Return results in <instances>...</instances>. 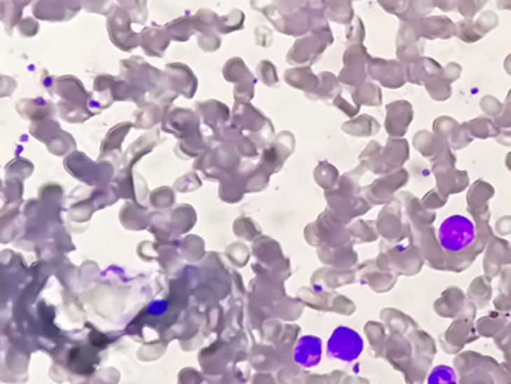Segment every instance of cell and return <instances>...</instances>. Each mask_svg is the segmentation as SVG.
I'll return each mask as SVG.
<instances>
[{
  "label": "cell",
  "mask_w": 511,
  "mask_h": 384,
  "mask_svg": "<svg viewBox=\"0 0 511 384\" xmlns=\"http://www.w3.org/2000/svg\"><path fill=\"white\" fill-rule=\"evenodd\" d=\"M165 73L182 97L192 99L196 95L198 90V78L191 67L180 62L169 63L165 68Z\"/></svg>",
  "instance_id": "obj_7"
},
{
  "label": "cell",
  "mask_w": 511,
  "mask_h": 384,
  "mask_svg": "<svg viewBox=\"0 0 511 384\" xmlns=\"http://www.w3.org/2000/svg\"><path fill=\"white\" fill-rule=\"evenodd\" d=\"M32 18L43 22H67L76 14L69 11V8L64 5L63 0H36L32 4Z\"/></svg>",
  "instance_id": "obj_14"
},
{
  "label": "cell",
  "mask_w": 511,
  "mask_h": 384,
  "mask_svg": "<svg viewBox=\"0 0 511 384\" xmlns=\"http://www.w3.org/2000/svg\"><path fill=\"white\" fill-rule=\"evenodd\" d=\"M197 43L203 53H215L220 50L222 37L218 33H203L197 36Z\"/></svg>",
  "instance_id": "obj_32"
},
{
  "label": "cell",
  "mask_w": 511,
  "mask_h": 384,
  "mask_svg": "<svg viewBox=\"0 0 511 384\" xmlns=\"http://www.w3.org/2000/svg\"><path fill=\"white\" fill-rule=\"evenodd\" d=\"M112 97L114 102H132L139 107L148 100V94L142 91L139 86L128 82L126 78L117 77L116 83L112 86Z\"/></svg>",
  "instance_id": "obj_15"
},
{
  "label": "cell",
  "mask_w": 511,
  "mask_h": 384,
  "mask_svg": "<svg viewBox=\"0 0 511 384\" xmlns=\"http://www.w3.org/2000/svg\"><path fill=\"white\" fill-rule=\"evenodd\" d=\"M205 149H206V139L201 132L192 135V137L186 139V140H180L177 143V148H175L177 153H182L186 156H196Z\"/></svg>",
  "instance_id": "obj_28"
},
{
  "label": "cell",
  "mask_w": 511,
  "mask_h": 384,
  "mask_svg": "<svg viewBox=\"0 0 511 384\" xmlns=\"http://www.w3.org/2000/svg\"><path fill=\"white\" fill-rule=\"evenodd\" d=\"M55 95L59 100H67L77 105H85L91 108L93 92L86 91L83 82L74 76H60L57 77Z\"/></svg>",
  "instance_id": "obj_9"
},
{
  "label": "cell",
  "mask_w": 511,
  "mask_h": 384,
  "mask_svg": "<svg viewBox=\"0 0 511 384\" xmlns=\"http://www.w3.org/2000/svg\"><path fill=\"white\" fill-rule=\"evenodd\" d=\"M22 14L23 8L14 0H0V20H2L6 36H13L14 28H18L22 20Z\"/></svg>",
  "instance_id": "obj_19"
},
{
  "label": "cell",
  "mask_w": 511,
  "mask_h": 384,
  "mask_svg": "<svg viewBox=\"0 0 511 384\" xmlns=\"http://www.w3.org/2000/svg\"><path fill=\"white\" fill-rule=\"evenodd\" d=\"M235 148H237L238 153H241L243 156H255L258 145H257V142L250 137V135L245 134Z\"/></svg>",
  "instance_id": "obj_36"
},
{
  "label": "cell",
  "mask_w": 511,
  "mask_h": 384,
  "mask_svg": "<svg viewBox=\"0 0 511 384\" xmlns=\"http://www.w3.org/2000/svg\"><path fill=\"white\" fill-rule=\"evenodd\" d=\"M255 42L258 46H269L272 42V33L269 28L259 27L255 29Z\"/></svg>",
  "instance_id": "obj_38"
},
{
  "label": "cell",
  "mask_w": 511,
  "mask_h": 384,
  "mask_svg": "<svg viewBox=\"0 0 511 384\" xmlns=\"http://www.w3.org/2000/svg\"><path fill=\"white\" fill-rule=\"evenodd\" d=\"M132 18L118 5L107 18V29L111 43L123 53H131L140 46V33L132 29Z\"/></svg>",
  "instance_id": "obj_4"
},
{
  "label": "cell",
  "mask_w": 511,
  "mask_h": 384,
  "mask_svg": "<svg viewBox=\"0 0 511 384\" xmlns=\"http://www.w3.org/2000/svg\"><path fill=\"white\" fill-rule=\"evenodd\" d=\"M257 78L259 82L264 83L269 88L278 86V74H277V67L273 65L271 60H261L257 67Z\"/></svg>",
  "instance_id": "obj_29"
},
{
  "label": "cell",
  "mask_w": 511,
  "mask_h": 384,
  "mask_svg": "<svg viewBox=\"0 0 511 384\" xmlns=\"http://www.w3.org/2000/svg\"><path fill=\"white\" fill-rule=\"evenodd\" d=\"M14 2H15V4H18L19 6H22V8H25V6L31 5V4H34V2H36V0H14Z\"/></svg>",
  "instance_id": "obj_41"
},
{
  "label": "cell",
  "mask_w": 511,
  "mask_h": 384,
  "mask_svg": "<svg viewBox=\"0 0 511 384\" xmlns=\"http://www.w3.org/2000/svg\"><path fill=\"white\" fill-rule=\"evenodd\" d=\"M196 113L201 123L215 131L227 123H231L232 109L220 100H203L196 103Z\"/></svg>",
  "instance_id": "obj_8"
},
{
  "label": "cell",
  "mask_w": 511,
  "mask_h": 384,
  "mask_svg": "<svg viewBox=\"0 0 511 384\" xmlns=\"http://www.w3.org/2000/svg\"><path fill=\"white\" fill-rule=\"evenodd\" d=\"M257 80H250V82L233 85V100H235V103H238V105H243V103H250V102H252L254 95H255Z\"/></svg>",
  "instance_id": "obj_31"
},
{
  "label": "cell",
  "mask_w": 511,
  "mask_h": 384,
  "mask_svg": "<svg viewBox=\"0 0 511 384\" xmlns=\"http://www.w3.org/2000/svg\"><path fill=\"white\" fill-rule=\"evenodd\" d=\"M83 10L93 14H100V15H109L112 11V0H82Z\"/></svg>",
  "instance_id": "obj_33"
},
{
  "label": "cell",
  "mask_w": 511,
  "mask_h": 384,
  "mask_svg": "<svg viewBox=\"0 0 511 384\" xmlns=\"http://www.w3.org/2000/svg\"><path fill=\"white\" fill-rule=\"evenodd\" d=\"M158 143V135L156 132H148L142 135L140 139H137L125 154V162L126 163H134L139 160L142 156L151 153V151L157 146Z\"/></svg>",
  "instance_id": "obj_21"
},
{
  "label": "cell",
  "mask_w": 511,
  "mask_h": 384,
  "mask_svg": "<svg viewBox=\"0 0 511 384\" xmlns=\"http://www.w3.org/2000/svg\"><path fill=\"white\" fill-rule=\"evenodd\" d=\"M55 83H57V77L51 76L48 71H43L42 74V86L48 91V94L55 95Z\"/></svg>",
  "instance_id": "obj_39"
},
{
  "label": "cell",
  "mask_w": 511,
  "mask_h": 384,
  "mask_svg": "<svg viewBox=\"0 0 511 384\" xmlns=\"http://www.w3.org/2000/svg\"><path fill=\"white\" fill-rule=\"evenodd\" d=\"M243 135H245V132L238 130L237 126L232 123H227L214 131V140L220 142V143H229V145L237 146V143L241 140Z\"/></svg>",
  "instance_id": "obj_30"
},
{
  "label": "cell",
  "mask_w": 511,
  "mask_h": 384,
  "mask_svg": "<svg viewBox=\"0 0 511 384\" xmlns=\"http://www.w3.org/2000/svg\"><path fill=\"white\" fill-rule=\"evenodd\" d=\"M15 90H18V82L13 77L5 74L0 77V95H2V99L10 97Z\"/></svg>",
  "instance_id": "obj_37"
},
{
  "label": "cell",
  "mask_w": 511,
  "mask_h": 384,
  "mask_svg": "<svg viewBox=\"0 0 511 384\" xmlns=\"http://www.w3.org/2000/svg\"><path fill=\"white\" fill-rule=\"evenodd\" d=\"M118 77L126 78L128 82L139 86L142 91L151 95L158 91V88L163 83L165 73L158 68L152 67L151 63L142 59L140 55H132L129 59H123L120 62V74Z\"/></svg>",
  "instance_id": "obj_3"
},
{
  "label": "cell",
  "mask_w": 511,
  "mask_h": 384,
  "mask_svg": "<svg viewBox=\"0 0 511 384\" xmlns=\"http://www.w3.org/2000/svg\"><path fill=\"white\" fill-rule=\"evenodd\" d=\"M117 5L131 15L134 23H142L148 19V8H146V0H117Z\"/></svg>",
  "instance_id": "obj_26"
},
{
  "label": "cell",
  "mask_w": 511,
  "mask_h": 384,
  "mask_svg": "<svg viewBox=\"0 0 511 384\" xmlns=\"http://www.w3.org/2000/svg\"><path fill=\"white\" fill-rule=\"evenodd\" d=\"M172 107H165L158 102L146 100L134 111V128L137 130H152L163 122L168 111Z\"/></svg>",
  "instance_id": "obj_13"
},
{
  "label": "cell",
  "mask_w": 511,
  "mask_h": 384,
  "mask_svg": "<svg viewBox=\"0 0 511 384\" xmlns=\"http://www.w3.org/2000/svg\"><path fill=\"white\" fill-rule=\"evenodd\" d=\"M437 238L445 252L456 254L473 243L476 238V226L465 215L454 214L441 223L437 229Z\"/></svg>",
  "instance_id": "obj_1"
},
{
  "label": "cell",
  "mask_w": 511,
  "mask_h": 384,
  "mask_svg": "<svg viewBox=\"0 0 511 384\" xmlns=\"http://www.w3.org/2000/svg\"><path fill=\"white\" fill-rule=\"evenodd\" d=\"M322 357V340L320 337H315V335H304V337H299L295 350H294V358L295 362L306 367V369H311V367L318 366Z\"/></svg>",
  "instance_id": "obj_12"
},
{
  "label": "cell",
  "mask_w": 511,
  "mask_h": 384,
  "mask_svg": "<svg viewBox=\"0 0 511 384\" xmlns=\"http://www.w3.org/2000/svg\"><path fill=\"white\" fill-rule=\"evenodd\" d=\"M201 120L196 109L191 108H175L172 107L161 122V130L168 134H172L178 140H186L196 135L200 131Z\"/></svg>",
  "instance_id": "obj_6"
},
{
  "label": "cell",
  "mask_w": 511,
  "mask_h": 384,
  "mask_svg": "<svg viewBox=\"0 0 511 384\" xmlns=\"http://www.w3.org/2000/svg\"><path fill=\"white\" fill-rule=\"evenodd\" d=\"M193 28L198 34L203 33H217L218 23H220V15L209 8H201L196 14H192Z\"/></svg>",
  "instance_id": "obj_23"
},
{
  "label": "cell",
  "mask_w": 511,
  "mask_h": 384,
  "mask_svg": "<svg viewBox=\"0 0 511 384\" xmlns=\"http://www.w3.org/2000/svg\"><path fill=\"white\" fill-rule=\"evenodd\" d=\"M364 350V340L352 327L338 326L327 341V355L344 363L358 359Z\"/></svg>",
  "instance_id": "obj_5"
},
{
  "label": "cell",
  "mask_w": 511,
  "mask_h": 384,
  "mask_svg": "<svg viewBox=\"0 0 511 384\" xmlns=\"http://www.w3.org/2000/svg\"><path fill=\"white\" fill-rule=\"evenodd\" d=\"M117 77L112 74H99L94 78L93 83V92L94 94H103V92H112V86L116 83Z\"/></svg>",
  "instance_id": "obj_34"
},
{
  "label": "cell",
  "mask_w": 511,
  "mask_h": 384,
  "mask_svg": "<svg viewBox=\"0 0 511 384\" xmlns=\"http://www.w3.org/2000/svg\"><path fill=\"white\" fill-rule=\"evenodd\" d=\"M165 28L168 31L170 40H174V42H178V43L188 42V40L197 33L196 28H193V23H192V15H189V14H184V15H182V18L174 19L172 22L166 23Z\"/></svg>",
  "instance_id": "obj_18"
},
{
  "label": "cell",
  "mask_w": 511,
  "mask_h": 384,
  "mask_svg": "<svg viewBox=\"0 0 511 384\" xmlns=\"http://www.w3.org/2000/svg\"><path fill=\"white\" fill-rule=\"evenodd\" d=\"M427 384H458V373L451 366L437 364L430 371Z\"/></svg>",
  "instance_id": "obj_25"
},
{
  "label": "cell",
  "mask_w": 511,
  "mask_h": 384,
  "mask_svg": "<svg viewBox=\"0 0 511 384\" xmlns=\"http://www.w3.org/2000/svg\"><path fill=\"white\" fill-rule=\"evenodd\" d=\"M15 111H18V114L22 118L32 123L39 122V120L54 117L57 114V105L43 97H28L20 99L15 103Z\"/></svg>",
  "instance_id": "obj_11"
},
{
  "label": "cell",
  "mask_w": 511,
  "mask_h": 384,
  "mask_svg": "<svg viewBox=\"0 0 511 384\" xmlns=\"http://www.w3.org/2000/svg\"><path fill=\"white\" fill-rule=\"evenodd\" d=\"M134 128L132 122H120L116 126H112L108 131L107 137L102 142V156L108 154L111 151H118L121 143L126 139L128 132Z\"/></svg>",
  "instance_id": "obj_20"
},
{
  "label": "cell",
  "mask_w": 511,
  "mask_h": 384,
  "mask_svg": "<svg viewBox=\"0 0 511 384\" xmlns=\"http://www.w3.org/2000/svg\"><path fill=\"white\" fill-rule=\"evenodd\" d=\"M15 29H18V33L22 37L29 39V37H34V36L39 34L40 23H39V20L36 18H25V19L20 20V23H19L18 28H15Z\"/></svg>",
  "instance_id": "obj_35"
},
{
  "label": "cell",
  "mask_w": 511,
  "mask_h": 384,
  "mask_svg": "<svg viewBox=\"0 0 511 384\" xmlns=\"http://www.w3.org/2000/svg\"><path fill=\"white\" fill-rule=\"evenodd\" d=\"M223 77L226 82L232 85L250 82V80H257V77L250 73V69L241 57H232L224 63L223 67Z\"/></svg>",
  "instance_id": "obj_17"
},
{
  "label": "cell",
  "mask_w": 511,
  "mask_h": 384,
  "mask_svg": "<svg viewBox=\"0 0 511 384\" xmlns=\"http://www.w3.org/2000/svg\"><path fill=\"white\" fill-rule=\"evenodd\" d=\"M245 19L246 15L241 10H235L229 11L226 15H222L220 18V23H218V34H231L235 33V31H241L245 28Z\"/></svg>",
  "instance_id": "obj_24"
},
{
  "label": "cell",
  "mask_w": 511,
  "mask_h": 384,
  "mask_svg": "<svg viewBox=\"0 0 511 384\" xmlns=\"http://www.w3.org/2000/svg\"><path fill=\"white\" fill-rule=\"evenodd\" d=\"M231 123L243 132H249L258 146H263L273 134V125L271 120L258 108H255L252 103H243V105L235 103L232 108Z\"/></svg>",
  "instance_id": "obj_2"
},
{
  "label": "cell",
  "mask_w": 511,
  "mask_h": 384,
  "mask_svg": "<svg viewBox=\"0 0 511 384\" xmlns=\"http://www.w3.org/2000/svg\"><path fill=\"white\" fill-rule=\"evenodd\" d=\"M170 42L172 40H170L166 28L157 25V23L143 28L140 33V46L148 57H163Z\"/></svg>",
  "instance_id": "obj_10"
},
{
  "label": "cell",
  "mask_w": 511,
  "mask_h": 384,
  "mask_svg": "<svg viewBox=\"0 0 511 384\" xmlns=\"http://www.w3.org/2000/svg\"><path fill=\"white\" fill-rule=\"evenodd\" d=\"M275 2H277V0H250V6H252L254 10L261 13L264 8H267V6L275 4Z\"/></svg>",
  "instance_id": "obj_40"
},
{
  "label": "cell",
  "mask_w": 511,
  "mask_h": 384,
  "mask_svg": "<svg viewBox=\"0 0 511 384\" xmlns=\"http://www.w3.org/2000/svg\"><path fill=\"white\" fill-rule=\"evenodd\" d=\"M60 131H62L60 122H57L54 117L39 120V122H32L29 125V134L32 137L45 143L53 140Z\"/></svg>",
  "instance_id": "obj_22"
},
{
  "label": "cell",
  "mask_w": 511,
  "mask_h": 384,
  "mask_svg": "<svg viewBox=\"0 0 511 384\" xmlns=\"http://www.w3.org/2000/svg\"><path fill=\"white\" fill-rule=\"evenodd\" d=\"M46 145H48V151H50V153H53L55 156H63L76 148V140L69 132L62 130L53 140L48 142Z\"/></svg>",
  "instance_id": "obj_27"
},
{
  "label": "cell",
  "mask_w": 511,
  "mask_h": 384,
  "mask_svg": "<svg viewBox=\"0 0 511 384\" xmlns=\"http://www.w3.org/2000/svg\"><path fill=\"white\" fill-rule=\"evenodd\" d=\"M55 105H57V114L68 123H85L86 120L97 116L89 107L77 105V103H71L67 100H59Z\"/></svg>",
  "instance_id": "obj_16"
}]
</instances>
